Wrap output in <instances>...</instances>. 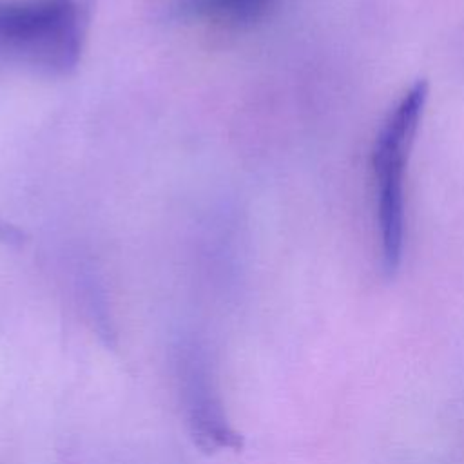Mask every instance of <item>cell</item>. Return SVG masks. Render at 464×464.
Here are the masks:
<instances>
[{"label": "cell", "instance_id": "6da1fadb", "mask_svg": "<svg viewBox=\"0 0 464 464\" xmlns=\"http://www.w3.org/2000/svg\"><path fill=\"white\" fill-rule=\"evenodd\" d=\"M94 0H0V56L49 74L76 67Z\"/></svg>", "mask_w": 464, "mask_h": 464}, {"label": "cell", "instance_id": "7a4b0ae2", "mask_svg": "<svg viewBox=\"0 0 464 464\" xmlns=\"http://www.w3.org/2000/svg\"><path fill=\"white\" fill-rule=\"evenodd\" d=\"M428 92V82L417 80L388 112L372 149L381 252L388 274H393L402 259L404 172L424 114Z\"/></svg>", "mask_w": 464, "mask_h": 464}, {"label": "cell", "instance_id": "3957f363", "mask_svg": "<svg viewBox=\"0 0 464 464\" xmlns=\"http://www.w3.org/2000/svg\"><path fill=\"white\" fill-rule=\"evenodd\" d=\"M188 426L196 446L207 453L223 448H243L241 433L227 422L219 401L212 395L199 372H192L188 381Z\"/></svg>", "mask_w": 464, "mask_h": 464}, {"label": "cell", "instance_id": "277c9868", "mask_svg": "<svg viewBox=\"0 0 464 464\" xmlns=\"http://www.w3.org/2000/svg\"><path fill=\"white\" fill-rule=\"evenodd\" d=\"M276 0H183L181 11L225 22H252L259 18Z\"/></svg>", "mask_w": 464, "mask_h": 464}]
</instances>
